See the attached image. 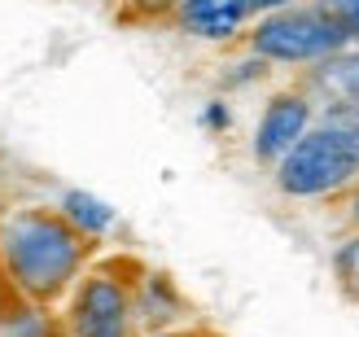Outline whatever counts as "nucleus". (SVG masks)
Wrapping results in <instances>:
<instances>
[{
  "mask_svg": "<svg viewBox=\"0 0 359 337\" xmlns=\"http://www.w3.org/2000/svg\"><path fill=\"white\" fill-rule=\"evenodd\" d=\"M250 13H255V5L250 0H180V27H184L189 35H197V40H232V35H241Z\"/></svg>",
  "mask_w": 359,
  "mask_h": 337,
  "instance_id": "nucleus-6",
  "label": "nucleus"
},
{
  "mask_svg": "<svg viewBox=\"0 0 359 337\" xmlns=\"http://www.w3.org/2000/svg\"><path fill=\"white\" fill-rule=\"evenodd\" d=\"M311 132V101L302 92H280L267 101V110L255 128V158L267 167V163H280L302 136Z\"/></svg>",
  "mask_w": 359,
  "mask_h": 337,
  "instance_id": "nucleus-5",
  "label": "nucleus"
},
{
  "mask_svg": "<svg viewBox=\"0 0 359 337\" xmlns=\"http://www.w3.org/2000/svg\"><path fill=\"white\" fill-rule=\"evenodd\" d=\"M355 40L342 13H333L325 0L320 5H290L263 13L250 31V48L263 62H285V66H316L342 53Z\"/></svg>",
  "mask_w": 359,
  "mask_h": 337,
  "instance_id": "nucleus-2",
  "label": "nucleus"
},
{
  "mask_svg": "<svg viewBox=\"0 0 359 337\" xmlns=\"http://www.w3.org/2000/svg\"><path fill=\"white\" fill-rule=\"evenodd\" d=\"M0 285H5V280H0Z\"/></svg>",
  "mask_w": 359,
  "mask_h": 337,
  "instance_id": "nucleus-18",
  "label": "nucleus"
},
{
  "mask_svg": "<svg viewBox=\"0 0 359 337\" xmlns=\"http://www.w3.org/2000/svg\"><path fill=\"white\" fill-rule=\"evenodd\" d=\"M132 315L136 311L123 280L97 272L79 285L75 307H70V324H75V337H128Z\"/></svg>",
  "mask_w": 359,
  "mask_h": 337,
  "instance_id": "nucleus-4",
  "label": "nucleus"
},
{
  "mask_svg": "<svg viewBox=\"0 0 359 337\" xmlns=\"http://www.w3.org/2000/svg\"><path fill=\"white\" fill-rule=\"evenodd\" d=\"M359 184V136L320 123L276 163V188L285 198H333Z\"/></svg>",
  "mask_w": 359,
  "mask_h": 337,
  "instance_id": "nucleus-3",
  "label": "nucleus"
},
{
  "mask_svg": "<svg viewBox=\"0 0 359 337\" xmlns=\"http://www.w3.org/2000/svg\"><path fill=\"white\" fill-rule=\"evenodd\" d=\"M70 337H75V333H70Z\"/></svg>",
  "mask_w": 359,
  "mask_h": 337,
  "instance_id": "nucleus-19",
  "label": "nucleus"
},
{
  "mask_svg": "<svg viewBox=\"0 0 359 337\" xmlns=\"http://www.w3.org/2000/svg\"><path fill=\"white\" fill-rule=\"evenodd\" d=\"M325 5H329L333 13H342V22L351 27V35L359 40V0H325Z\"/></svg>",
  "mask_w": 359,
  "mask_h": 337,
  "instance_id": "nucleus-13",
  "label": "nucleus"
},
{
  "mask_svg": "<svg viewBox=\"0 0 359 337\" xmlns=\"http://www.w3.org/2000/svg\"><path fill=\"white\" fill-rule=\"evenodd\" d=\"M311 88H316V92L325 97L329 105L359 101V53L342 48V53H333V57L316 62V70H311Z\"/></svg>",
  "mask_w": 359,
  "mask_h": 337,
  "instance_id": "nucleus-7",
  "label": "nucleus"
},
{
  "mask_svg": "<svg viewBox=\"0 0 359 337\" xmlns=\"http://www.w3.org/2000/svg\"><path fill=\"white\" fill-rule=\"evenodd\" d=\"M62 215H66L70 228H79L83 237H101V233L114 228V206L93 198V193H83V188H70L62 198Z\"/></svg>",
  "mask_w": 359,
  "mask_h": 337,
  "instance_id": "nucleus-8",
  "label": "nucleus"
},
{
  "mask_svg": "<svg viewBox=\"0 0 359 337\" xmlns=\"http://www.w3.org/2000/svg\"><path fill=\"white\" fill-rule=\"evenodd\" d=\"M132 311L140 315V320H149V324H154V311H163V324H167V320H175L180 298H175V289L167 285L163 276H149V280H145V298H140V303H132Z\"/></svg>",
  "mask_w": 359,
  "mask_h": 337,
  "instance_id": "nucleus-9",
  "label": "nucleus"
},
{
  "mask_svg": "<svg viewBox=\"0 0 359 337\" xmlns=\"http://www.w3.org/2000/svg\"><path fill=\"white\" fill-rule=\"evenodd\" d=\"M88 237L62 210L27 206L0 219V280L18 303H53L83 272Z\"/></svg>",
  "mask_w": 359,
  "mask_h": 337,
  "instance_id": "nucleus-1",
  "label": "nucleus"
},
{
  "mask_svg": "<svg viewBox=\"0 0 359 337\" xmlns=\"http://www.w3.org/2000/svg\"><path fill=\"white\" fill-rule=\"evenodd\" d=\"M325 123H333V128H346L359 136V101H346V105H329Z\"/></svg>",
  "mask_w": 359,
  "mask_h": 337,
  "instance_id": "nucleus-12",
  "label": "nucleus"
},
{
  "mask_svg": "<svg viewBox=\"0 0 359 337\" xmlns=\"http://www.w3.org/2000/svg\"><path fill=\"white\" fill-rule=\"evenodd\" d=\"M128 5L136 13H145V18H163V13H175L180 9V0H128Z\"/></svg>",
  "mask_w": 359,
  "mask_h": 337,
  "instance_id": "nucleus-14",
  "label": "nucleus"
},
{
  "mask_svg": "<svg viewBox=\"0 0 359 337\" xmlns=\"http://www.w3.org/2000/svg\"><path fill=\"white\" fill-rule=\"evenodd\" d=\"M149 337H171V333H149Z\"/></svg>",
  "mask_w": 359,
  "mask_h": 337,
  "instance_id": "nucleus-17",
  "label": "nucleus"
},
{
  "mask_svg": "<svg viewBox=\"0 0 359 337\" xmlns=\"http://www.w3.org/2000/svg\"><path fill=\"white\" fill-rule=\"evenodd\" d=\"M351 219H355V228H359V184H355V198H351Z\"/></svg>",
  "mask_w": 359,
  "mask_h": 337,
  "instance_id": "nucleus-16",
  "label": "nucleus"
},
{
  "mask_svg": "<svg viewBox=\"0 0 359 337\" xmlns=\"http://www.w3.org/2000/svg\"><path fill=\"white\" fill-rule=\"evenodd\" d=\"M0 333L5 337H48V320L40 303H22L18 311H0Z\"/></svg>",
  "mask_w": 359,
  "mask_h": 337,
  "instance_id": "nucleus-10",
  "label": "nucleus"
},
{
  "mask_svg": "<svg viewBox=\"0 0 359 337\" xmlns=\"http://www.w3.org/2000/svg\"><path fill=\"white\" fill-rule=\"evenodd\" d=\"M333 272H337V285H342V294L351 298V303H359V233L337 245Z\"/></svg>",
  "mask_w": 359,
  "mask_h": 337,
  "instance_id": "nucleus-11",
  "label": "nucleus"
},
{
  "mask_svg": "<svg viewBox=\"0 0 359 337\" xmlns=\"http://www.w3.org/2000/svg\"><path fill=\"white\" fill-rule=\"evenodd\" d=\"M206 123H210V128H228V105H224V101H210Z\"/></svg>",
  "mask_w": 359,
  "mask_h": 337,
  "instance_id": "nucleus-15",
  "label": "nucleus"
}]
</instances>
